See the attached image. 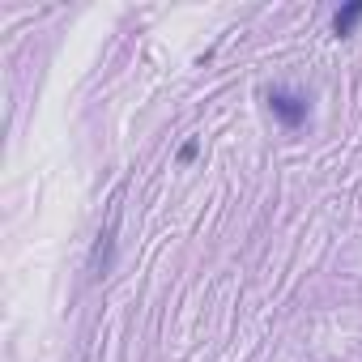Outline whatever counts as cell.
Here are the masks:
<instances>
[{"label": "cell", "mask_w": 362, "mask_h": 362, "mask_svg": "<svg viewBox=\"0 0 362 362\" xmlns=\"http://www.w3.org/2000/svg\"><path fill=\"white\" fill-rule=\"evenodd\" d=\"M269 107H273V115H277L286 128H298V124L307 119V98H303V94L273 90V94H269Z\"/></svg>", "instance_id": "6da1fadb"}, {"label": "cell", "mask_w": 362, "mask_h": 362, "mask_svg": "<svg viewBox=\"0 0 362 362\" xmlns=\"http://www.w3.org/2000/svg\"><path fill=\"white\" fill-rule=\"evenodd\" d=\"M362 22V0H354V5H345L337 18H332V35L337 39H345V35H354V26Z\"/></svg>", "instance_id": "7a4b0ae2"}, {"label": "cell", "mask_w": 362, "mask_h": 362, "mask_svg": "<svg viewBox=\"0 0 362 362\" xmlns=\"http://www.w3.org/2000/svg\"><path fill=\"white\" fill-rule=\"evenodd\" d=\"M197 153H201V145H197V141H184V149H179V162H184V166H188V162H192Z\"/></svg>", "instance_id": "3957f363"}]
</instances>
